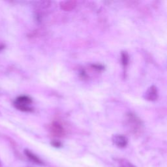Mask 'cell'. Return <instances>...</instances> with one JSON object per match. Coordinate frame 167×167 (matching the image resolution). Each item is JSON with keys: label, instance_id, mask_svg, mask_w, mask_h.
<instances>
[{"label": "cell", "instance_id": "3", "mask_svg": "<svg viewBox=\"0 0 167 167\" xmlns=\"http://www.w3.org/2000/svg\"><path fill=\"white\" fill-rule=\"evenodd\" d=\"M144 97L146 100H149V101H155L158 98L157 88L155 86L149 87L145 93Z\"/></svg>", "mask_w": 167, "mask_h": 167}, {"label": "cell", "instance_id": "5", "mask_svg": "<svg viewBox=\"0 0 167 167\" xmlns=\"http://www.w3.org/2000/svg\"><path fill=\"white\" fill-rule=\"evenodd\" d=\"M76 5L75 1H65L60 3V8L65 11H70L74 9Z\"/></svg>", "mask_w": 167, "mask_h": 167}, {"label": "cell", "instance_id": "7", "mask_svg": "<svg viewBox=\"0 0 167 167\" xmlns=\"http://www.w3.org/2000/svg\"><path fill=\"white\" fill-rule=\"evenodd\" d=\"M25 154L31 161L37 163V164H40V165L43 164V162H42L41 160L39 157H37L35 155H34L33 153L30 151L29 150H25Z\"/></svg>", "mask_w": 167, "mask_h": 167}, {"label": "cell", "instance_id": "6", "mask_svg": "<svg viewBox=\"0 0 167 167\" xmlns=\"http://www.w3.org/2000/svg\"><path fill=\"white\" fill-rule=\"evenodd\" d=\"M15 103H17L20 104H24V105L30 106V104L32 103V100H31V99L29 97L26 95H22L18 97Z\"/></svg>", "mask_w": 167, "mask_h": 167}, {"label": "cell", "instance_id": "8", "mask_svg": "<svg viewBox=\"0 0 167 167\" xmlns=\"http://www.w3.org/2000/svg\"><path fill=\"white\" fill-rule=\"evenodd\" d=\"M121 64H122L124 69H125L128 65L129 61V54L127 52H122L121 54Z\"/></svg>", "mask_w": 167, "mask_h": 167}, {"label": "cell", "instance_id": "10", "mask_svg": "<svg viewBox=\"0 0 167 167\" xmlns=\"http://www.w3.org/2000/svg\"><path fill=\"white\" fill-rule=\"evenodd\" d=\"M120 167H135L134 165H133L127 161H123L120 163Z\"/></svg>", "mask_w": 167, "mask_h": 167}, {"label": "cell", "instance_id": "11", "mask_svg": "<svg viewBox=\"0 0 167 167\" xmlns=\"http://www.w3.org/2000/svg\"><path fill=\"white\" fill-rule=\"evenodd\" d=\"M52 146H54V147H56V148H59V147H60L61 146V143L60 142H58V141H53L52 142Z\"/></svg>", "mask_w": 167, "mask_h": 167}, {"label": "cell", "instance_id": "1", "mask_svg": "<svg viewBox=\"0 0 167 167\" xmlns=\"http://www.w3.org/2000/svg\"><path fill=\"white\" fill-rule=\"evenodd\" d=\"M125 123L132 131H137L140 129L142 123L138 117L133 113H128L125 116Z\"/></svg>", "mask_w": 167, "mask_h": 167}, {"label": "cell", "instance_id": "12", "mask_svg": "<svg viewBox=\"0 0 167 167\" xmlns=\"http://www.w3.org/2000/svg\"><path fill=\"white\" fill-rule=\"evenodd\" d=\"M4 48V45L2 44H0V51H1L2 49Z\"/></svg>", "mask_w": 167, "mask_h": 167}, {"label": "cell", "instance_id": "4", "mask_svg": "<svg viewBox=\"0 0 167 167\" xmlns=\"http://www.w3.org/2000/svg\"><path fill=\"white\" fill-rule=\"evenodd\" d=\"M112 140L114 143L119 148H124L128 143L127 137L121 134L114 135L112 137Z\"/></svg>", "mask_w": 167, "mask_h": 167}, {"label": "cell", "instance_id": "2", "mask_svg": "<svg viewBox=\"0 0 167 167\" xmlns=\"http://www.w3.org/2000/svg\"><path fill=\"white\" fill-rule=\"evenodd\" d=\"M50 131L51 133L55 137H61L65 134V129L64 127L58 121H54L50 125Z\"/></svg>", "mask_w": 167, "mask_h": 167}, {"label": "cell", "instance_id": "9", "mask_svg": "<svg viewBox=\"0 0 167 167\" xmlns=\"http://www.w3.org/2000/svg\"><path fill=\"white\" fill-rule=\"evenodd\" d=\"M15 106L17 109H18L23 112H31L32 109L30 106L24 105V104H20L17 103H15Z\"/></svg>", "mask_w": 167, "mask_h": 167}]
</instances>
